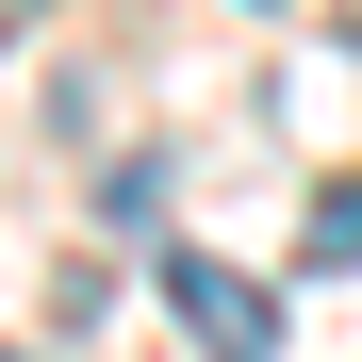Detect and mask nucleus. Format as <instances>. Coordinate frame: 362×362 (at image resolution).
<instances>
[{"label":"nucleus","instance_id":"f257e3e1","mask_svg":"<svg viewBox=\"0 0 362 362\" xmlns=\"http://www.w3.org/2000/svg\"><path fill=\"white\" fill-rule=\"evenodd\" d=\"M165 313L198 329V362H280V313H264V280H230V264H198V247L165 264Z\"/></svg>","mask_w":362,"mask_h":362},{"label":"nucleus","instance_id":"f03ea898","mask_svg":"<svg viewBox=\"0 0 362 362\" xmlns=\"http://www.w3.org/2000/svg\"><path fill=\"white\" fill-rule=\"evenodd\" d=\"M296 264H362V181H329V198L296 214Z\"/></svg>","mask_w":362,"mask_h":362}]
</instances>
